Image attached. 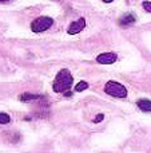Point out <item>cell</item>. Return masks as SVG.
<instances>
[{
	"instance_id": "obj_1",
	"label": "cell",
	"mask_w": 151,
	"mask_h": 153,
	"mask_svg": "<svg viewBox=\"0 0 151 153\" xmlns=\"http://www.w3.org/2000/svg\"><path fill=\"white\" fill-rule=\"evenodd\" d=\"M74 85V78H72L70 70L67 69H62L60 71L56 74L55 79H54L52 83V89L55 93H59V94H66V95H71V91L70 89Z\"/></svg>"
},
{
	"instance_id": "obj_2",
	"label": "cell",
	"mask_w": 151,
	"mask_h": 153,
	"mask_svg": "<svg viewBox=\"0 0 151 153\" xmlns=\"http://www.w3.org/2000/svg\"><path fill=\"white\" fill-rule=\"evenodd\" d=\"M104 93L115 98H126L127 97V89L123 86L120 82L108 81L104 85Z\"/></svg>"
},
{
	"instance_id": "obj_3",
	"label": "cell",
	"mask_w": 151,
	"mask_h": 153,
	"mask_svg": "<svg viewBox=\"0 0 151 153\" xmlns=\"http://www.w3.org/2000/svg\"><path fill=\"white\" fill-rule=\"evenodd\" d=\"M54 24V19L50 16H39L31 23V30L36 34L43 31H47L48 28H51V26Z\"/></svg>"
},
{
	"instance_id": "obj_4",
	"label": "cell",
	"mask_w": 151,
	"mask_h": 153,
	"mask_svg": "<svg viewBox=\"0 0 151 153\" xmlns=\"http://www.w3.org/2000/svg\"><path fill=\"white\" fill-rule=\"evenodd\" d=\"M83 28H86V19L84 18H79L78 20L72 22V23L70 24L67 32H68L70 35H75V34H79V32H82Z\"/></svg>"
},
{
	"instance_id": "obj_5",
	"label": "cell",
	"mask_w": 151,
	"mask_h": 153,
	"mask_svg": "<svg viewBox=\"0 0 151 153\" xmlns=\"http://www.w3.org/2000/svg\"><path fill=\"white\" fill-rule=\"evenodd\" d=\"M118 61V55L115 53H103L96 56V62L100 65H112Z\"/></svg>"
},
{
	"instance_id": "obj_6",
	"label": "cell",
	"mask_w": 151,
	"mask_h": 153,
	"mask_svg": "<svg viewBox=\"0 0 151 153\" xmlns=\"http://www.w3.org/2000/svg\"><path fill=\"white\" fill-rule=\"evenodd\" d=\"M135 23V15L134 13H126L123 15L122 18L119 19V24L122 27H127V26H131V24Z\"/></svg>"
},
{
	"instance_id": "obj_7",
	"label": "cell",
	"mask_w": 151,
	"mask_h": 153,
	"mask_svg": "<svg viewBox=\"0 0 151 153\" xmlns=\"http://www.w3.org/2000/svg\"><path fill=\"white\" fill-rule=\"evenodd\" d=\"M42 98H44V97H42L39 94H32V93H24V94H21L19 97V100L24 101V102H32V101H39Z\"/></svg>"
},
{
	"instance_id": "obj_8",
	"label": "cell",
	"mask_w": 151,
	"mask_h": 153,
	"mask_svg": "<svg viewBox=\"0 0 151 153\" xmlns=\"http://www.w3.org/2000/svg\"><path fill=\"white\" fill-rule=\"evenodd\" d=\"M136 105H138V108L141 109L142 111H151V101L147 100V98H142V100H138V102H136Z\"/></svg>"
},
{
	"instance_id": "obj_9",
	"label": "cell",
	"mask_w": 151,
	"mask_h": 153,
	"mask_svg": "<svg viewBox=\"0 0 151 153\" xmlns=\"http://www.w3.org/2000/svg\"><path fill=\"white\" fill-rule=\"evenodd\" d=\"M86 89H88V83L86 81H80L79 83L75 85V91L76 93H80V91H83V90H86Z\"/></svg>"
},
{
	"instance_id": "obj_10",
	"label": "cell",
	"mask_w": 151,
	"mask_h": 153,
	"mask_svg": "<svg viewBox=\"0 0 151 153\" xmlns=\"http://www.w3.org/2000/svg\"><path fill=\"white\" fill-rule=\"evenodd\" d=\"M11 122V117L7 113H0V125H5Z\"/></svg>"
},
{
	"instance_id": "obj_11",
	"label": "cell",
	"mask_w": 151,
	"mask_h": 153,
	"mask_svg": "<svg viewBox=\"0 0 151 153\" xmlns=\"http://www.w3.org/2000/svg\"><path fill=\"white\" fill-rule=\"evenodd\" d=\"M142 7L146 12H150L151 13V1H143L142 3Z\"/></svg>"
},
{
	"instance_id": "obj_12",
	"label": "cell",
	"mask_w": 151,
	"mask_h": 153,
	"mask_svg": "<svg viewBox=\"0 0 151 153\" xmlns=\"http://www.w3.org/2000/svg\"><path fill=\"white\" fill-rule=\"evenodd\" d=\"M103 114H99V116L98 117H95V118H94V122H95V124H96V122H100L102 121V120H103Z\"/></svg>"
},
{
	"instance_id": "obj_13",
	"label": "cell",
	"mask_w": 151,
	"mask_h": 153,
	"mask_svg": "<svg viewBox=\"0 0 151 153\" xmlns=\"http://www.w3.org/2000/svg\"><path fill=\"white\" fill-rule=\"evenodd\" d=\"M102 1H103V3H112L114 0H102Z\"/></svg>"
},
{
	"instance_id": "obj_14",
	"label": "cell",
	"mask_w": 151,
	"mask_h": 153,
	"mask_svg": "<svg viewBox=\"0 0 151 153\" xmlns=\"http://www.w3.org/2000/svg\"><path fill=\"white\" fill-rule=\"evenodd\" d=\"M5 1H10V0H0V3H5Z\"/></svg>"
}]
</instances>
